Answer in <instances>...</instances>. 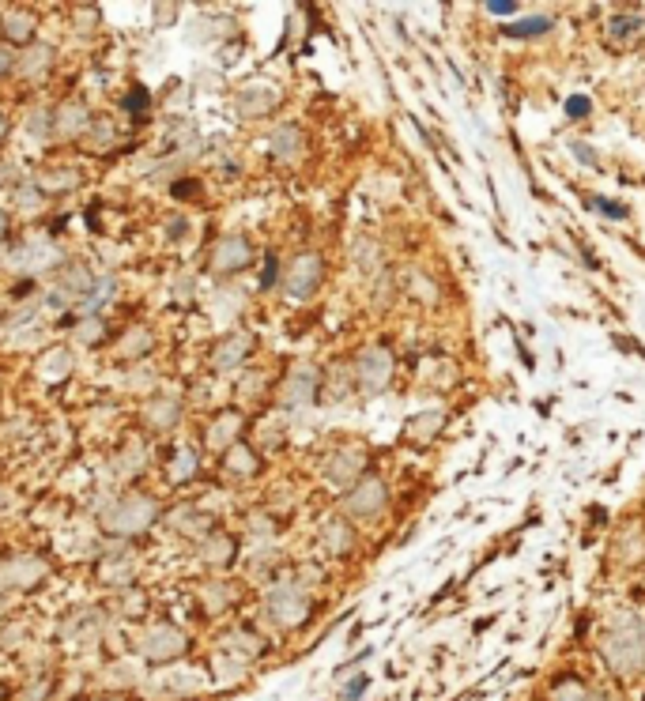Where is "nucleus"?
<instances>
[{
	"mask_svg": "<svg viewBox=\"0 0 645 701\" xmlns=\"http://www.w3.org/2000/svg\"><path fill=\"white\" fill-rule=\"evenodd\" d=\"M268 607H272V615L280 618V623H287V626L298 623V618L306 615V600H298V592H291V588H280Z\"/></svg>",
	"mask_w": 645,
	"mask_h": 701,
	"instance_id": "nucleus-1",
	"label": "nucleus"
},
{
	"mask_svg": "<svg viewBox=\"0 0 645 701\" xmlns=\"http://www.w3.org/2000/svg\"><path fill=\"white\" fill-rule=\"evenodd\" d=\"M155 513V506H148V501H125V513H117L113 517V528H140L143 521H148Z\"/></svg>",
	"mask_w": 645,
	"mask_h": 701,
	"instance_id": "nucleus-2",
	"label": "nucleus"
},
{
	"mask_svg": "<svg viewBox=\"0 0 645 701\" xmlns=\"http://www.w3.org/2000/svg\"><path fill=\"white\" fill-rule=\"evenodd\" d=\"M178 649H181V638H178V633L159 630L155 638H148V656H151V660H166V656H174Z\"/></svg>",
	"mask_w": 645,
	"mask_h": 701,
	"instance_id": "nucleus-3",
	"label": "nucleus"
},
{
	"mask_svg": "<svg viewBox=\"0 0 645 701\" xmlns=\"http://www.w3.org/2000/svg\"><path fill=\"white\" fill-rule=\"evenodd\" d=\"M551 26V19H544V16H536V19H521V23H513V26H506V34H517V38H524V34H544Z\"/></svg>",
	"mask_w": 645,
	"mask_h": 701,
	"instance_id": "nucleus-4",
	"label": "nucleus"
},
{
	"mask_svg": "<svg viewBox=\"0 0 645 701\" xmlns=\"http://www.w3.org/2000/svg\"><path fill=\"white\" fill-rule=\"evenodd\" d=\"M242 260H245V245L242 242H227L219 249V257H215L219 268H230V264H242Z\"/></svg>",
	"mask_w": 645,
	"mask_h": 701,
	"instance_id": "nucleus-5",
	"label": "nucleus"
},
{
	"mask_svg": "<svg viewBox=\"0 0 645 701\" xmlns=\"http://www.w3.org/2000/svg\"><path fill=\"white\" fill-rule=\"evenodd\" d=\"M592 110V106H589V98L585 95H574L570 102H566V113H570V117H585Z\"/></svg>",
	"mask_w": 645,
	"mask_h": 701,
	"instance_id": "nucleus-6",
	"label": "nucleus"
},
{
	"mask_svg": "<svg viewBox=\"0 0 645 701\" xmlns=\"http://www.w3.org/2000/svg\"><path fill=\"white\" fill-rule=\"evenodd\" d=\"M238 351H245V339H230L227 347L219 351V366H230V362H234L230 354H238Z\"/></svg>",
	"mask_w": 645,
	"mask_h": 701,
	"instance_id": "nucleus-7",
	"label": "nucleus"
},
{
	"mask_svg": "<svg viewBox=\"0 0 645 701\" xmlns=\"http://www.w3.org/2000/svg\"><path fill=\"white\" fill-rule=\"evenodd\" d=\"M600 211H604V215H619V219L626 215V208L623 204H611V200H600Z\"/></svg>",
	"mask_w": 645,
	"mask_h": 701,
	"instance_id": "nucleus-8",
	"label": "nucleus"
},
{
	"mask_svg": "<svg viewBox=\"0 0 645 701\" xmlns=\"http://www.w3.org/2000/svg\"><path fill=\"white\" fill-rule=\"evenodd\" d=\"M487 11H494V16H509V11H517V8H513V4H506V0H502V4L494 0V4H487Z\"/></svg>",
	"mask_w": 645,
	"mask_h": 701,
	"instance_id": "nucleus-9",
	"label": "nucleus"
},
{
	"mask_svg": "<svg viewBox=\"0 0 645 701\" xmlns=\"http://www.w3.org/2000/svg\"><path fill=\"white\" fill-rule=\"evenodd\" d=\"M8 26H11V31H8L11 38H27V31H23V26H27V19H11Z\"/></svg>",
	"mask_w": 645,
	"mask_h": 701,
	"instance_id": "nucleus-10",
	"label": "nucleus"
},
{
	"mask_svg": "<svg viewBox=\"0 0 645 701\" xmlns=\"http://www.w3.org/2000/svg\"><path fill=\"white\" fill-rule=\"evenodd\" d=\"M362 690H366V679H355V682L347 686V697H359Z\"/></svg>",
	"mask_w": 645,
	"mask_h": 701,
	"instance_id": "nucleus-11",
	"label": "nucleus"
}]
</instances>
